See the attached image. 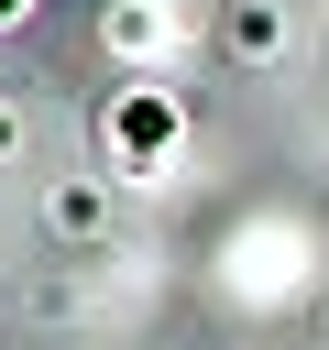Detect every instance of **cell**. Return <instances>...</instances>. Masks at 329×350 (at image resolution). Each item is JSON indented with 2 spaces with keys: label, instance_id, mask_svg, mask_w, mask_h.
<instances>
[{
  "label": "cell",
  "instance_id": "6da1fadb",
  "mask_svg": "<svg viewBox=\"0 0 329 350\" xmlns=\"http://www.w3.org/2000/svg\"><path fill=\"white\" fill-rule=\"evenodd\" d=\"M11 11H22V0H0V22H11Z\"/></svg>",
  "mask_w": 329,
  "mask_h": 350
}]
</instances>
